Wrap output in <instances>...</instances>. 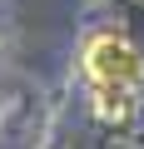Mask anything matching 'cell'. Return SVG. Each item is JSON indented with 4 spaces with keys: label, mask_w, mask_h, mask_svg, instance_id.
<instances>
[{
    "label": "cell",
    "mask_w": 144,
    "mask_h": 149,
    "mask_svg": "<svg viewBox=\"0 0 144 149\" xmlns=\"http://www.w3.org/2000/svg\"><path fill=\"white\" fill-rule=\"evenodd\" d=\"M80 70H85L95 114L104 124H124L139 109V55L124 35H114V30L90 35L80 50Z\"/></svg>",
    "instance_id": "6da1fadb"
}]
</instances>
